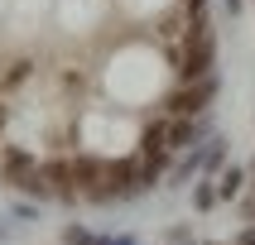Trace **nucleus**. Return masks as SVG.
Listing matches in <instances>:
<instances>
[{
  "label": "nucleus",
  "mask_w": 255,
  "mask_h": 245,
  "mask_svg": "<svg viewBox=\"0 0 255 245\" xmlns=\"http://www.w3.org/2000/svg\"><path fill=\"white\" fill-rule=\"evenodd\" d=\"M0 125H5V111H0Z\"/></svg>",
  "instance_id": "1"
}]
</instances>
